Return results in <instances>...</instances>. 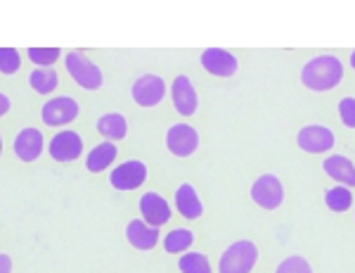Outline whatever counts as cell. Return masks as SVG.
<instances>
[{
	"mask_svg": "<svg viewBox=\"0 0 355 273\" xmlns=\"http://www.w3.org/2000/svg\"><path fill=\"white\" fill-rule=\"evenodd\" d=\"M346 76V67L336 55H315L301 67V83L313 93H327V90L341 86Z\"/></svg>",
	"mask_w": 355,
	"mask_h": 273,
	"instance_id": "1",
	"label": "cell"
},
{
	"mask_svg": "<svg viewBox=\"0 0 355 273\" xmlns=\"http://www.w3.org/2000/svg\"><path fill=\"white\" fill-rule=\"evenodd\" d=\"M259 245L249 238H239L223 249L218 259V273H251L259 264Z\"/></svg>",
	"mask_w": 355,
	"mask_h": 273,
	"instance_id": "2",
	"label": "cell"
},
{
	"mask_svg": "<svg viewBox=\"0 0 355 273\" xmlns=\"http://www.w3.org/2000/svg\"><path fill=\"white\" fill-rule=\"evenodd\" d=\"M64 67L71 81L83 90H100L105 86V72L95 65L81 50H69L64 53Z\"/></svg>",
	"mask_w": 355,
	"mask_h": 273,
	"instance_id": "3",
	"label": "cell"
},
{
	"mask_svg": "<svg viewBox=\"0 0 355 273\" xmlns=\"http://www.w3.org/2000/svg\"><path fill=\"white\" fill-rule=\"evenodd\" d=\"M249 197L256 207H261L263 212H275L282 207L284 202V183L277 174H261L254 179V183L249 185Z\"/></svg>",
	"mask_w": 355,
	"mask_h": 273,
	"instance_id": "4",
	"label": "cell"
},
{
	"mask_svg": "<svg viewBox=\"0 0 355 273\" xmlns=\"http://www.w3.org/2000/svg\"><path fill=\"white\" fill-rule=\"evenodd\" d=\"M147 176H150V169L142 159H125L110 172V185L116 192H133L145 185Z\"/></svg>",
	"mask_w": 355,
	"mask_h": 273,
	"instance_id": "5",
	"label": "cell"
},
{
	"mask_svg": "<svg viewBox=\"0 0 355 273\" xmlns=\"http://www.w3.org/2000/svg\"><path fill=\"white\" fill-rule=\"evenodd\" d=\"M130 98L137 107H145V110H152V107L162 105V100L166 98V81L159 74H140V76L133 81L130 86Z\"/></svg>",
	"mask_w": 355,
	"mask_h": 273,
	"instance_id": "6",
	"label": "cell"
},
{
	"mask_svg": "<svg viewBox=\"0 0 355 273\" xmlns=\"http://www.w3.org/2000/svg\"><path fill=\"white\" fill-rule=\"evenodd\" d=\"M81 115V105L71 95H55V98L45 100L41 107V119L45 126H67V124L76 122Z\"/></svg>",
	"mask_w": 355,
	"mask_h": 273,
	"instance_id": "7",
	"label": "cell"
},
{
	"mask_svg": "<svg viewBox=\"0 0 355 273\" xmlns=\"http://www.w3.org/2000/svg\"><path fill=\"white\" fill-rule=\"evenodd\" d=\"M199 147V131L187 122H175L166 129V150L173 157H192Z\"/></svg>",
	"mask_w": 355,
	"mask_h": 273,
	"instance_id": "8",
	"label": "cell"
},
{
	"mask_svg": "<svg viewBox=\"0 0 355 273\" xmlns=\"http://www.w3.org/2000/svg\"><path fill=\"white\" fill-rule=\"evenodd\" d=\"M296 145L306 155H324V152H329L336 145V135L324 124H306L296 133Z\"/></svg>",
	"mask_w": 355,
	"mask_h": 273,
	"instance_id": "9",
	"label": "cell"
},
{
	"mask_svg": "<svg viewBox=\"0 0 355 273\" xmlns=\"http://www.w3.org/2000/svg\"><path fill=\"white\" fill-rule=\"evenodd\" d=\"M171 100L180 117H194L199 110V95L187 74H175L171 81Z\"/></svg>",
	"mask_w": 355,
	"mask_h": 273,
	"instance_id": "10",
	"label": "cell"
},
{
	"mask_svg": "<svg viewBox=\"0 0 355 273\" xmlns=\"http://www.w3.org/2000/svg\"><path fill=\"white\" fill-rule=\"evenodd\" d=\"M48 152L55 162L67 164V162H76L78 157L83 155V138L78 131L73 129H64L60 133H55L48 143Z\"/></svg>",
	"mask_w": 355,
	"mask_h": 273,
	"instance_id": "11",
	"label": "cell"
},
{
	"mask_svg": "<svg viewBox=\"0 0 355 273\" xmlns=\"http://www.w3.org/2000/svg\"><path fill=\"white\" fill-rule=\"evenodd\" d=\"M45 150V135L41 129L36 126H24L17 131L15 140H12V152L19 162L31 164L43 155Z\"/></svg>",
	"mask_w": 355,
	"mask_h": 273,
	"instance_id": "12",
	"label": "cell"
},
{
	"mask_svg": "<svg viewBox=\"0 0 355 273\" xmlns=\"http://www.w3.org/2000/svg\"><path fill=\"white\" fill-rule=\"evenodd\" d=\"M137 209H140V219L145 224L154 226V229L166 226L171 221V214H173L171 212V204L166 202V197L157 190L142 192L140 200H137Z\"/></svg>",
	"mask_w": 355,
	"mask_h": 273,
	"instance_id": "13",
	"label": "cell"
},
{
	"mask_svg": "<svg viewBox=\"0 0 355 273\" xmlns=\"http://www.w3.org/2000/svg\"><path fill=\"white\" fill-rule=\"evenodd\" d=\"M199 62H202L204 72H209L216 78H232L239 69L237 58H234L230 50H223V48H206L199 55Z\"/></svg>",
	"mask_w": 355,
	"mask_h": 273,
	"instance_id": "14",
	"label": "cell"
},
{
	"mask_svg": "<svg viewBox=\"0 0 355 273\" xmlns=\"http://www.w3.org/2000/svg\"><path fill=\"white\" fill-rule=\"evenodd\" d=\"M173 204H175L178 214H180L182 219H187V221H197V219H202V216H204L202 197H199L197 188H194L192 183H187V181H182V183L175 188Z\"/></svg>",
	"mask_w": 355,
	"mask_h": 273,
	"instance_id": "15",
	"label": "cell"
},
{
	"mask_svg": "<svg viewBox=\"0 0 355 273\" xmlns=\"http://www.w3.org/2000/svg\"><path fill=\"white\" fill-rule=\"evenodd\" d=\"M125 240L130 242V247L140 249V252H150L159 245V229H154V226L145 224V221L137 216V219H130L128 224H125Z\"/></svg>",
	"mask_w": 355,
	"mask_h": 273,
	"instance_id": "16",
	"label": "cell"
},
{
	"mask_svg": "<svg viewBox=\"0 0 355 273\" xmlns=\"http://www.w3.org/2000/svg\"><path fill=\"white\" fill-rule=\"evenodd\" d=\"M322 172L329 176L334 183L355 188V164L346 155H327L322 159Z\"/></svg>",
	"mask_w": 355,
	"mask_h": 273,
	"instance_id": "17",
	"label": "cell"
},
{
	"mask_svg": "<svg viewBox=\"0 0 355 273\" xmlns=\"http://www.w3.org/2000/svg\"><path fill=\"white\" fill-rule=\"evenodd\" d=\"M97 133L102 135L110 143H116V140L128 138V119H125L121 112H107V115H100L95 122Z\"/></svg>",
	"mask_w": 355,
	"mask_h": 273,
	"instance_id": "18",
	"label": "cell"
},
{
	"mask_svg": "<svg viewBox=\"0 0 355 273\" xmlns=\"http://www.w3.org/2000/svg\"><path fill=\"white\" fill-rule=\"evenodd\" d=\"M116 157H119L116 143L102 140V143H97L93 150L88 152V157H85V172H88V174H102V172H107V169H110L112 164L116 162Z\"/></svg>",
	"mask_w": 355,
	"mask_h": 273,
	"instance_id": "19",
	"label": "cell"
},
{
	"mask_svg": "<svg viewBox=\"0 0 355 273\" xmlns=\"http://www.w3.org/2000/svg\"><path fill=\"white\" fill-rule=\"evenodd\" d=\"M28 86L38 95H50L60 86V74L53 67H36V69L28 72Z\"/></svg>",
	"mask_w": 355,
	"mask_h": 273,
	"instance_id": "20",
	"label": "cell"
},
{
	"mask_svg": "<svg viewBox=\"0 0 355 273\" xmlns=\"http://www.w3.org/2000/svg\"><path fill=\"white\" fill-rule=\"evenodd\" d=\"M194 245V231L192 229H173L166 233L164 238V249L168 254H185L190 252V247Z\"/></svg>",
	"mask_w": 355,
	"mask_h": 273,
	"instance_id": "21",
	"label": "cell"
},
{
	"mask_svg": "<svg viewBox=\"0 0 355 273\" xmlns=\"http://www.w3.org/2000/svg\"><path fill=\"white\" fill-rule=\"evenodd\" d=\"M324 204H327V209L334 214L348 212L353 204V190L346 185H331L324 190Z\"/></svg>",
	"mask_w": 355,
	"mask_h": 273,
	"instance_id": "22",
	"label": "cell"
},
{
	"mask_svg": "<svg viewBox=\"0 0 355 273\" xmlns=\"http://www.w3.org/2000/svg\"><path fill=\"white\" fill-rule=\"evenodd\" d=\"M175 266L180 273H214V266H211L209 257H206L204 252H194V249L180 254Z\"/></svg>",
	"mask_w": 355,
	"mask_h": 273,
	"instance_id": "23",
	"label": "cell"
},
{
	"mask_svg": "<svg viewBox=\"0 0 355 273\" xmlns=\"http://www.w3.org/2000/svg\"><path fill=\"white\" fill-rule=\"evenodd\" d=\"M275 273H315L313 264L303 254H289L275 266Z\"/></svg>",
	"mask_w": 355,
	"mask_h": 273,
	"instance_id": "24",
	"label": "cell"
},
{
	"mask_svg": "<svg viewBox=\"0 0 355 273\" xmlns=\"http://www.w3.org/2000/svg\"><path fill=\"white\" fill-rule=\"evenodd\" d=\"M26 58L38 67H53L55 62L62 58V50L60 48H28Z\"/></svg>",
	"mask_w": 355,
	"mask_h": 273,
	"instance_id": "25",
	"label": "cell"
},
{
	"mask_svg": "<svg viewBox=\"0 0 355 273\" xmlns=\"http://www.w3.org/2000/svg\"><path fill=\"white\" fill-rule=\"evenodd\" d=\"M21 67V55L17 48H0V74L3 76H12Z\"/></svg>",
	"mask_w": 355,
	"mask_h": 273,
	"instance_id": "26",
	"label": "cell"
},
{
	"mask_svg": "<svg viewBox=\"0 0 355 273\" xmlns=\"http://www.w3.org/2000/svg\"><path fill=\"white\" fill-rule=\"evenodd\" d=\"M336 112H339L343 126L355 131V95H343L339 105H336Z\"/></svg>",
	"mask_w": 355,
	"mask_h": 273,
	"instance_id": "27",
	"label": "cell"
},
{
	"mask_svg": "<svg viewBox=\"0 0 355 273\" xmlns=\"http://www.w3.org/2000/svg\"><path fill=\"white\" fill-rule=\"evenodd\" d=\"M0 273H12V257L0 252Z\"/></svg>",
	"mask_w": 355,
	"mask_h": 273,
	"instance_id": "28",
	"label": "cell"
},
{
	"mask_svg": "<svg viewBox=\"0 0 355 273\" xmlns=\"http://www.w3.org/2000/svg\"><path fill=\"white\" fill-rule=\"evenodd\" d=\"M10 110H12V100H10V95L0 93V117H5Z\"/></svg>",
	"mask_w": 355,
	"mask_h": 273,
	"instance_id": "29",
	"label": "cell"
},
{
	"mask_svg": "<svg viewBox=\"0 0 355 273\" xmlns=\"http://www.w3.org/2000/svg\"><path fill=\"white\" fill-rule=\"evenodd\" d=\"M348 62H351V67H353V72H355V48L348 53Z\"/></svg>",
	"mask_w": 355,
	"mask_h": 273,
	"instance_id": "30",
	"label": "cell"
},
{
	"mask_svg": "<svg viewBox=\"0 0 355 273\" xmlns=\"http://www.w3.org/2000/svg\"><path fill=\"white\" fill-rule=\"evenodd\" d=\"M3 147H5V143H3V133H0V157H3Z\"/></svg>",
	"mask_w": 355,
	"mask_h": 273,
	"instance_id": "31",
	"label": "cell"
}]
</instances>
